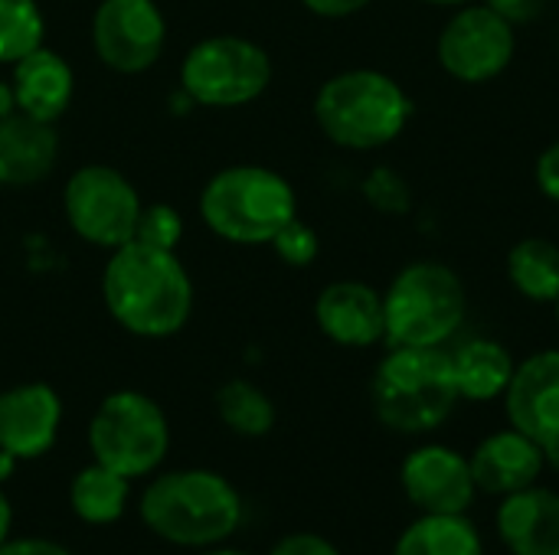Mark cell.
I'll return each instance as SVG.
<instances>
[{
	"label": "cell",
	"mask_w": 559,
	"mask_h": 555,
	"mask_svg": "<svg viewBox=\"0 0 559 555\" xmlns=\"http://www.w3.org/2000/svg\"><path fill=\"white\" fill-rule=\"evenodd\" d=\"M102 301L108 317L124 334L141 340H167L180 334L193 314V281L177 252L131 239L108 252Z\"/></svg>",
	"instance_id": "6da1fadb"
},
{
	"label": "cell",
	"mask_w": 559,
	"mask_h": 555,
	"mask_svg": "<svg viewBox=\"0 0 559 555\" xmlns=\"http://www.w3.org/2000/svg\"><path fill=\"white\" fill-rule=\"evenodd\" d=\"M144 527L170 546L210 550L226 543L242 523L239 491L216 471L183 468L157 474L138 500Z\"/></svg>",
	"instance_id": "7a4b0ae2"
},
{
	"label": "cell",
	"mask_w": 559,
	"mask_h": 555,
	"mask_svg": "<svg viewBox=\"0 0 559 555\" xmlns=\"http://www.w3.org/2000/svg\"><path fill=\"white\" fill-rule=\"evenodd\" d=\"M413 118L409 92L380 69H344L314 95L321 134L344 150H380L393 144Z\"/></svg>",
	"instance_id": "3957f363"
},
{
	"label": "cell",
	"mask_w": 559,
	"mask_h": 555,
	"mask_svg": "<svg viewBox=\"0 0 559 555\" xmlns=\"http://www.w3.org/2000/svg\"><path fill=\"white\" fill-rule=\"evenodd\" d=\"M295 216V186L278 170L262 164L223 167L200 190L203 226L229 245H272V239Z\"/></svg>",
	"instance_id": "277c9868"
},
{
	"label": "cell",
	"mask_w": 559,
	"mask_h": 555,
	"mask_svg": "<svg viewBox=\"0 0 559 555\" xmlns=\"http://www.w3.org/2000/svg\"><path fill=\"white\" fill-rule=\"evenodd\" d=\"M377 419L400 435L439 429L459 406L452 357L442 347H390L370 386Z\"/></svg>",
	"instance_id": "5b68a950"
},
{
	"label": "cell",
	"mask_w": 559,
	"mask_h": 555,
	"mask_svg": "<svg viewBox=\"0 0 559 555\" xmlns=\"http://www.w3.org/2000/svg\"><path fill=\"white\" fill-rule=\"evenodd\" d=\"M465 285L459 272L423 258L396 272L383 291L386 347H442L465 321Z\"/></svg>",
	"instance_id": "8992f818"
},
{
	"label": "cell",
	"mask_w": 559,
	"mask_h": 555,
	"mask_svg": "<svg viewBox=\"0 0 559 555\" xmlns=\"http://www.w3.org/2000/svg\"><path fill=\"white\" fill-rule=\"evenodd\" d=\"M88 451L95 464L128 481L147 478L170 451V422L147 393H108L88 419Z\"/></svg>",
	"instance_id": "52a82bcc"
},
{
	"label": "cell",
	"mask_w": 559,
	"mask_h": 555,
	"mask_svg": "<svg viewBox=\"0 0 559 555\" xmlns=\"http://www.w3.org/2000/svg\"><path fill=\"white\" fill-rule=\"evenodd\" d=\"M269 85L272 56L249 36H206L180 62V88L200 108H242L262 98Z\"/></svg>",
	"instance_id": "ba28073f"
},
{
	"label": "cell",
	"mask_w": 559,
	"mask_h": 555,
	"mask_svg": "<svg viewBox=\"0 0 559 555\" xmlns=\"http://www.w3.org/2000/svg\"><path fill=\"white\" fill-rule=\"evenodd\" d=\"M141 209L144 203L134 183L108 164H85L72 170L62 186V216L69 229L105 252L134 239Z\"/></svg>",
	"instance_id": "9c48e42d"
},
{
	"label": "cell",
	"mask_w": 559,
	"mask_h": 555,
	"mask_svg": "<svg viewBox=\"0 0 559 555\" xmlns=\"http://www.w3.org/2000/svg\"><path fill=\"white\" fill-rule=\"evenodd\" d=\"M518 52V26L488 3H462L436 39V59L445 75L465 85H485L508 72Z\"/></svg>",
	"instance_id": "30bf717a"
},
{
	"label": "cell",
	"mask_w": 559,
	"mask_h": 555,
	"mask_svg": "<svg viewBox=\"0 0 559 555\" xmlns=\"http://www.w3.org/2000/svg\"><path fill=\"white\" fill-rule=\"evenodd\" d=\"M88 36L105 69L141 75L167 46V20L157 0H98Z\"/></svg>",
	"instance_id": "8fae6325"
},
{
	"label": "cell",
	"mask_w": 559,
	"mask_h": 555,
	"mask_svg": "<svg viewBox=\"0 0 559 555\" xmlns=\"http://www.w3.org/2000/svg\"><path fill=\"white\" fill-rule=\"evenodd\" d=\"M62 429V399L49 383H16L0 393V451L13 461L43 458Z\"/></svg>",
	"instance_id": "7c38bea8"
},
{
	"label": "cell",
	"mask_w": 559,
	"mask_h": 555,
	"mask_svg": "<svg viewBox=\"0 0 559 555\" xmlns=\"http://www.w3.org/2000/svg\"><path fill=\"white\" fill-rule=\"evenodd\" d=\"M400 484L409 504L423 514H465L478 491L468 458L445 445H423L409 451Z\"/></svg>",
	"instance_id": "4fadbf2b"
},
{
	"label": "cell",
	"mask_w": 559,
	"mask_h": 555,
	"mask_svg": "<svg viewBox=\"0 0 559 555\" xmlns=\"http://www.w3.org/2000/svg\"><path fill=\"white\" fill-rule=\"evenodd\" d=\"M318 330L347 350H367L383 343L386 317H383V291L367 281L341 278L321 288L314 301Z\"/></svg>",
	"instance_id": "5bb4252c"
},
{
	"label": "cell",
	"mask_w": 559,
	"mask_h": 555,
	"mask_svg": "<svg viewBox=\"0 0 559 555\" xmlns=\"http://www.w3.org/2000/svg\"><path fill=\"white\" fill-rule=\"evenodd\" d=\"M511 429L537 445L559 435V350H540L514 366L504 393Z\"/></svg>",
	"instance_id": "9a60e30c"
},
{
	"label": "cell",
	"mask_w": 559,
	"mask_h": 555,
	"mask_svg": "<svg viewBox=\"0 0 559 555\" xmlns=\"http://www.w3.org/2000/svg\"><path fill=\"white\" fill-rule=\"evenodd\" d=\"M10 85L16 95V111L56 124L75 98V72L66 56L46 43L10 65Z\"/></svg>",
	"instance_id": "2e32d148"
},
{
	"label": "cell",
	"mask_w": 559,
	"mask_h": 555,
	"mask_svg": "<svg viewBox=\"0 0 559 555\" xmlns=\"http://www.w3.org/2000/svg\"><path fill=\"white\" fill-rule=\"evenodd\" d=\"M468 464H472V478L478 491L508 497L537 484L544 471V451L524 432L508 429V432H495L491 438H485L468 458Z\"/></svg>",
	"instance_id": "e0dca14e"
},
{
	"label": "cell",
	"mask_w": 559,
	"mask_h": 555,
	"mask_svg": "<svg viewBox=\"0 0 559 555\" xmlns=\"http://www.w3.org/2000/svg\"><path fill=\"white\" fill-rule=\"evenodd\" d=\"M59 160L56 124L13 111L0 121V186H36Z\"/></svg>",
	"instance_id": "ac0fdd59"
},
{
	"label": "cell",
	"mask_w": 559,
	"mask_h": 555,
	"mask_svg": "<svg viewBox=\"0 0 559 555\" xmlns=\"http://www.w3.org/2000/svg\"><path fill=\"white\" fill-rule=\"evenodd\" d=\"M498 536L511 555H559V494L524 487L498 510Z\"/></svg>",
	"instance_id": "d6986e66"
},
{
	"label": "cell",
	"mask_w": 559,
	"mask_h": 555,
	"mask_svg": "<svg viewBox=\"0 0 559 555\" xmlns=\"http://www.w3.org/2000/svg\"><path fill=\"white\" fill-rule=\"evenodd\" d=\"M452 357V373L459 396L468 402H491L508 393V383L514 376V357L504 343L498 340H468L462 343Z\"/></svg>",
	"instance_id": "ffe728a7"
},
{
	"label": "cell",
	"mask_w": 559,
	"mask_h": 555,
	"mask_svg": "<svg viewBox=\"0 0 559 555\" xmlns=\"http://www.w3.org/2000/svg\"><path fill=\"white\" fill-rule=\"evenodd\" d=\"M131 497V481L108 471L105 464H88L69 481V507L75 520L88 527H111L124 517Z\"/></svg>",
	"instance_id": "44dd1931"
},
{
	"label": "cell",
	"mask_w": 559,
	"mask_h": 555,
	"mask_svg": "<svg viewBox=\"0 0 559 555\" xmlns=\"http://www.w3.org/2000/svg\"><path fill=\"white\" fill-rule=\"evenodd\" d=\"M508 281L534 304L559 301V245L544 236H527L508 252Z\"/></svg>",
	"instance_id": "7402d4cb"
},
{
	"label": "cell",
	"mask_w": 559,
	"mask_h": 555,
	"mask_svg": "<svg viewBox=\"0 0 559 555\" xmlns=\"http://www.w3.org/2000/svg\"><path fill=\"white\" fill-rule=\"evenodd\" d=\"M393 555H485V546L462 514H426L403 530Z\"/></svg>",
	"instance_id": "603a6c76"
},
{
	"label": "cell",
	"mask_w": 559,
	"mask_h": 555,
	"mask_svg": "<svg viewBox=\"0 0 559 555\" xmlns=\"http://www.w3.org/2000/svg\"><path fill=\"white\" fill-rule=\"evenodd\" d=\"M216 415L239 438H262L275 429V402L249 379H229L216 389Z\"/></svg>",
	"instance_id": "cb8c5ba5"
},
{
	"label": "cell",
	"mask_w": 559,
	"mask_h": 555,
	"mask_svg": "<svg viewBox=\"0 0 559 555\" xmlns=\"http://www.w3.org/2000/svg\"><path fill=\"white\" fill-rule=\"evenodd\" d=\"M46 43V16L36 0H0V65H13Z\"/></svg>",
	"instance_id": "d4e9b609"
},
{
	"label": "cell",
	"mask_w": 559,
	"mask_h": 555,
	"mask_svg": "<svg viewBox=\"0 0 559 555\" xmlns=\"http://www.w3.org/2000/svg\"><path fill=\"white\" fill-rule=\"evenodd\" d=\"M364 196L377 213H386V216H403L413 206L409 183L393 167H373L364 180Z\"/></svg>",
	"instance_id": "484cf974"
},
{
	"label": "cell",
	"mask_w": 559,
	"mask_h": 555,
	"mask_svg": "<svg viewBox=\"0 0 559 555\" xmlns=\"http://www.w3.org/2000/svg\"><path fill=\"white\" fill-rule=\"evenodd\" d=\"M134 239L138 242H147L154 249L177 252V245L183 239V216L170 203H151V206L144 203Z\"/></svg>",
	"instance_id": "4316f807"
},
{
	"label": "cell",
	"mask_w": 559,
	"mask_h": 555,
	"mask_svg": "<svg viewBox=\"0 0 559 555\" xmlns=\"http://www.w3.org/2000/svg\"><path fill=\"white\" fill-rule=\"evenodd\" d=\"M272 249H275V255L285 262V265H292V268H308L314 258H318V252H321V242H318V232L308 226V222H301L298 216L272 239Z\"/></svg>",
	"instance_id": "83f0119b"
},
{
	"label": "cell",
	"mask_w": 559,
	"mask_h": 555,
	"mask_svg": "<svg viewBox=\"0 0 559 555\" xmlns=\"http://www.w3.org/2000/svg\"><path fill=\"white\" fill-rule=\"evenodd\" d=\"M269 555H341V550L318 533H292L282 536Z\"/></svg>",
	"instance_id": "f1b7e54d"
},
{
	"label": "cell",
	"mask_w": 559,
	"mask_h": 555,
	"mask_svg": "<svg viewBox=\"0 0 559 555\" xmlns=\"http://www.w3.org/2000/svg\"><path fill=\"white\" fill-rule=\"evenodd\" d=\"M534 177H537V190L550 203H559V141H554L550 147L540 150L537 167H534Z\"/></svg>",
	"instance_id": "f546056e"
},
{
	"label": "cell",
	"mask_w": 559,
	"mask_h": 555,
	"mask_svg": "<svg viewBox=\"0 0 559 555\" xmlns=\"http://www.w3.org/2000/svg\"><path fill=\"white\" fill-rule=\"evenodd\" d=\"M481 3H488L511 26H524V23L537 20L540 10H544V0H481Z\"/></svg>",
	"instance_id": "4dcf8cb0"
},
{
	"label": "cell",
	"mask_w": 559,
	"mask_h": 555,
	"mask_svg": "<svg viewBox=\"0 0 559 555\" xmlns=\"http://www.w3.org/2000/svg\"><path fill=\"white\" fill-rule=\"evenodd\" d=\"M0 555H72L62 543H52L46 536H23V540H3Z\"/></svg>",
	"instance_id": "1f68e13d"
},
{
	"label": "cell",
	"mask_w": 559,
	"mask_h": 555,
	"mask_svg": "<svg viewBox=\"0 0 559 555\" xmlns=\"http://www.w3.org/2000/svg\"><path fill=\"white\" fill-rule=\"evenodd\" d=\"M305 10H311L321 20H347L360 10H367L373 0H301Z\"/></svg>",
	"instance_id": "d6a6232c"
},
{
	"label": "cell",
	"mask_w": 559,
	"mask_h": 555,
	"mask_svg": "<svg viewBox=\"0 0 559 555\" xmlns=\"http://www.w3.org/2000/svg\"><path fill=\"white\" fill-rule=\"evenodd\" d=\"M16 111V95H13V85H10V79H0V121L7 118V114H13Z\"/></svg>",
	"instance_id": "836d02e7"
},
{
	"label": "cell",
	"mask_w": 559,
	"mask_h": 555,
	"mask_svg": "<svg viewBox=\"0 0 559 555\" xmlns=\"http://www.w3.org/2000/svg\"><path fill=\"white\" fill-rule=\"evenodd\" d=\"M10 527H13V507H10V497L0 487V543L10 540Z\"/></svg>",
	"instance_id": "e575fe53"
},
{
	"label": "cell",
	"mask_w": 559,
	"mask_h": 555,
	"mask_svg": "<svg viewBox=\"0 0 559 555\" xmlns=\"http://www.w3.org/2000/svg\"><path fill=\"white\" fill-rule=\"evenodd\" d=\"M540 451H544V464H550V468L559 474V435L547 438V442L540 445Z\"/></svg>",
	"instance_id": "d590c367"
},
{
	"label": "cell",
	"mask_w": 559,
	"mask_h": 555,
	"mask_svg": "<svg viewBox=\"0 0 559 555\" xmlns=\"http://www.w3.org/2000/svg\"><path fill=\"white\" fill-rule=\"evenodd\" d=\"M13 464H16V461H13L10 455H3V451H0V481L13 471Z\"/></svg>",
	"instance_id": "8d00e7d4"
},
{
	"label": "cell",
	"mask_w": 559,
	"mask_h": 555,
	"mask_svg": "<svg viewBox=\"0 0 559 555\" xmlns=\"http://www.w3.org/2000/svg\"><path fill=\"white\" fill-rule=\"evenodd\" d=\"M203 555H252V553H242V550H219V546H210Z\"/></svg>",
	"instance_id": "74e56055"
},
{
	"label": "cell",
	"mask_w": 559,
	"mask_h": 555,
	"mask_svg": "<svg viewBox=\"0 0 559 555\" xmlns=\"http://www.w3.org/2000/svg\"><path fill=\"white\" fill-rule=\"evenodd\" d=\"M426 3H436V7H462V3H472V0H426Z\"/></svg>",
	"instance_id": "f35d334b"
},
{
	"label": "cell",
	"mask_w": 559,
	"mask_h": 555,
	"mask_svg": "<svg viewBox=\"0 0 559 555\" xmlns=\"http://www.w3.org/2000/svg\"><path fill=\"white\" fill-rule=\"evenodd\" d=\"M554 307H557V324H559V301H557V304H554Z\"/></svg>",
	"instance_id": "ab89813d"
}]
</instances>
